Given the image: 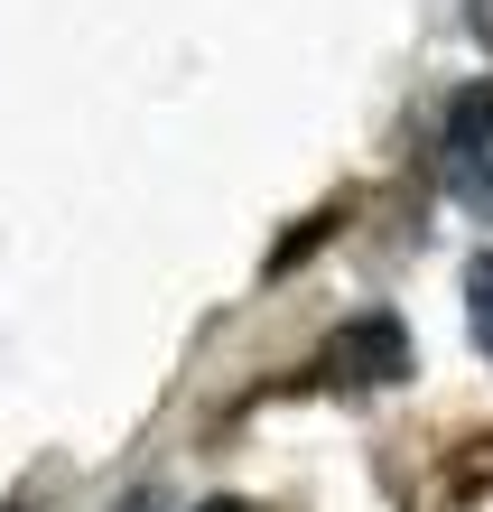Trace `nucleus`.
<instances>
[{"label":"nucleus","instance_id":"nucleus-2","mask_svg":"<svg viewBox=\"0 0 493 512\" xmlns=\"http://www.w3.org/2000/svg\"><path fill=\"white\" fill-rule=\"evenodd\" d=\"M438 159H447V187H456V177H466L475 159H493V84H475V94H456V103H447Z\"/></svg>","mask_w":493,"mask_h":512},{"label":"nucleus","instance_id":"nucleus-3","mask_svg":"<svg viewBox=\"0 0 493 512\" xmlns=\"http://www.w3.org/2000/svg\"><path fill=\"white\" fill-rule=\"evenodd\" d=\"M466 336H475V354H493V252L466 261Z\"/></svg>","mask_w":493,"mask_h":512},{"label":"nucleus","instance_id":"nucleus-5","mask_svg":"<svg viewBox=\"0 0 493 512\" xmlns=\"http://www.w3.org/2000/svg\"><path fill=\"white\" fill-rule=\"evenodd\" d=\"M466 28H475V47H493V0H466Z\"/></svg>","mask_w":493,"mask_h":512},{"label":"nucleus","instance_id":"nucleus-6","mask_svg":"<svg viewBox=\"0 0 493 512\" xmlns=\"http://www.w3.org/2000/svg\"><path fill=\"white\" fill-rule=\"evenodd\" d=\"M205 512H242V503H205Z\"/></svg>","mask_w":493,"mask_h":512},{"label":"nucleus","instance_id":"nucleus-1","mask_svg":"<svg viewBox=\"0 0 493 512\" xmlns=\"http://www.w3.org/2000/svg\"><path fill=\"white\" fill-rule=\"evenodd\" d=\"M326 373H335V382H400V373H410V326H400L391 308L345 317V326L326 336Z\"/></svg>","mask_w":493,"mask_h":512},{"label":"nucleus","instance_id":"nucleus-4","mask_svg":"<svg viewBox=\"0 0 493 512\" xmlns=\"http://www.w3.org/2000/svg\"><path fill=\"white\" fill-rule=\"evenodd\" d=\"M456 196H466V205H475V215H493V159H475L466 177H456Z\"/></svg>","mask_w":493,"mask_h":512}]
</instances>
